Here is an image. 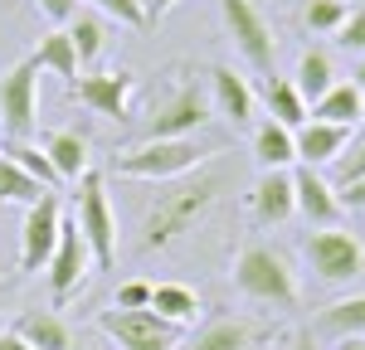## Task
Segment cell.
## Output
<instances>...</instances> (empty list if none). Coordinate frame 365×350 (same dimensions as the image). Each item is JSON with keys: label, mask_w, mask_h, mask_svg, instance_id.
I'll use <instances>...</instances> for the list:
<instances>
[{"label": "cell", "mask_w": 365, "mask_h": 350, "mask_svg": "<svg viewBox=\"0 0 365 350\" xmlns=\"http://www.w3.org/2000/svg\"><path fill=\"white\" fill-rule=\"evenodd\" d=\"M161 185H166V190L156 195V204H151L146 219H141V238H137L141 253H156V248H166L180 233L195 229V219L220 200L229 175L220 171V166H200V171L175 175V180H161Z\"/></svg>", "instance_id": "1"}, {"label": "cell", "mask_w": 365, "mask_h": 350, "mask_svg": "<svg viewBox=\"0 0 365 350\" xmlns=\"http://www.w3.org/2000/svg\"><path fill=\"white\" fill-rule=\"evenodd\" d=\"M205 122H215L210 88L200 78H175V83L146 107L141 117V142H166V137H195Z\"/></svg>", "instance_id": "2"}, {"label": "cell", "mask_w": 365, "mask_h": 350, "mask_svg": "<svg viewBox=\"0 0 365 350\" xmlns=\"http://www.w3.org/2000/svg\"><path fill=\"white\" fill-rule=\"evenodd\" d=\"M234 287L244 292L249 302L258 307H282V312H292L297 302H302V292H297V272L287 267L278 248H268V243H249L239 258H234Z\"/></svg>", "instance_id": "3"}, {"label": "cell", "mask_w": 365, "mask_h": 350, "mask_svg": "<svg viewBox=\"0 0 365 350\" xmlns=\"http://www.w3.org/2000/svg\"><path fill=\"white\" fill-rule=\"evenodd\" d=\"M215 156V146L195 142V137H166V142H137L132 151H122L113 161L117 175H127V180H175V175L185 171H200L205 161Z\"/></svg>", "instance_id": "4"}, {"label": "cell", "mask_w": 365, "mask_h": 350, "mask_svg": "<svg viewBox=\"0 0 365 350\" xmlns=\"http://www.w3.org/2000/svg\"><path fill=\"white\" fill-rule=\"evenodd\" d=\"M73 219L93 248V267H117V214L108 200V175L103 171H88L73 185Z\"/></svg>", "instance_id": "5"}, {"label": "cell", "mask_w": 365, "mask_h": 350, "mask_svg": "<svg viewBox=\"0 0 365 350\" xmlns=\"http://www.w3.org/2000/svg\"><path fill=\"white\" fill-rule=\"evenodd\" d=\"M98 331L108 341H117V350H180L185 346V326L166 321L151 307H141V312L108 307V312H98Z\"/></svg>", "instance_id": "6"}, {"label": "cell", "mask_w": 365, "mask_h": 350, "mask_svg": "<svg viewBox=\"0 0 365 350\" xmlns=\"http://www.w3.org/2000/svg\"><path fill=\"white\" fill-rule=\"evenodd\" d=\"M0 127L10 142H29L39 127V63L29 54L0 73Z\"/></svg>", "instance_id": "7"}, {"label": "cell", "mask_w": 365, "mask_h": 350, "mask_svg": "<svg viewBox=\"0 0 365 350\" xmlns=\"http://www.w3.org/2000/svg\"><path fill=\"white\" fill-rule=\"evenodd\" d=\"M220 15H225V29L234 39L239 58L249 63L253 73H273V54H278V39H273V25L263 20V10L253 0H220Z\"/></svg>", "instance_id": "8"}, {"label": "cell", "mask_w": 365, "mask_h": 350, "mask_svg": "<svg viewBox=\"0 0 365 350\" xmlns=\"http://www.w3.org/2000/svg\"><path fill=\"white\" fill-rule=\"evenodd\" d=\"M302 253H307L312 272H317L322 282H351V277L365 272L361 238L346 233V229H312V238L302 243Z\"/></svg>", "instance_id": "9"}, {"label": "cell", "mask_w": 365, "mask_h": 350, "mask_svg": "<svg viewBox=\"0 0 365 350\" xmlns=\"http://www.w3.org/2000/svg\"><path fill=\"white\" fill-rule=\"evenodd\" d=\"M88 272H93V248H88V238L78 233V219L63 214L58 243H54V253H49V292H54V307H63L73 292L83 287Z\"/></svg>", "instance_id": "10"}, {"label": "cell", "mask_w": 365, "mask_h": 350, "mask_svg": "<svg viewBox=\"0 0 365 350\" xmlns=\"http://www.w3.org/2000/svg\"><path fill=\"white\" fill-rule=\"evenodd\" d=\"M58 224H63V200L54 190H44L34 204H25V224H20V272H39L49 267V253L58 243Z\"/></svg>", "instance_id": "11"}, {"label": "cell", "mask_w": 365, "mask_h": 350, "mask_svg": "<svg viewBox=\"0 0 365 350\" xmlns=\"http://www.w3.org/2000/svg\"><path fill=\"white\" fill-rule=\"evenodd\" d=\"M132 92H137V73L117 68V73H78V83L68 88V97H78L93 117L103 122H127L132 117Z\"/></svg>", "instance_id": "12"}, {"label": "cell", "mask_w": 365, "mask_h": 350, "mask_svg": "<svg viewBox=\"0 0 365 350\" xmlns=\"http://www.w3.org/2000/svg\"><path fill=\"white\" fill-rule=\"evenodd\" d=\"M292 195H297V214L307 219L312 229H336V219H341L336 185L317 171V166H302V161H297V171H292Z\"/></svg>", "instance_id": "13"}, {"label": "cell", "mask_w": 365, "mask_h": 350, "mask_svg": "<svg viewBox=\"0 0 365 350\" xmlns=\"http://www.w3.org/2000/svg\"><path fill=\"white\" fill-rule=\"evenodd\" d=\"M249 214L253 224H282L287 214H297V195H292V171H263L249 190Z\"/></svg>", "instance_id": "14"}, {"label": "cell", "mask_w": 365, "mask_h": 350, "mask_svg": "<svg viewBox=\"0 0 365 350\" xmlns=\"http://www.w3.org/2000/svg\"><path fill=\"white\" fill-rule=\"evenodd\" d=\"M210 102H215V112L234 122V127H249L253 122V88L244 73H234L229 63H215L210 68Z\"/></svg>", "instance_id": "15"}, {"label": "cell", "mask_w": 365, "mask_h": 350, "mask_svg": "<svg viewBox=\"0 0 365 350\" xmlns=\"http://www.w3.org/2000/svg\"><path fill=\"white\" fill-rule=\"evenodd\" d=\"M292 142H297V161H302V166H327V161L346 156L351 127H341V122H317V117H307V122H302V127L292 132Z\"/></svg>", "instance_id": "16"}, {"label": "cell", "mask_w": 365, "mask_h": 350, "mask_svg": "<svg viewBox=\"0 0 365 350\" xmlns=\"http://www.w3.org/2000/svg\"><path fill=\"white\" fill-rule=\"evenodd\" d=\"M44 156L54 161V171L63 185H78L88 171H93V156H88V137L73 132V127H58L44 137Z\"/></svg>", "instance_id": "17"}, {"label": "cell", "mask_w": 365, "mask_h": 350, "mask_svg": "<svg viewBox=\"0 0 365 350\" xmlns=\"http://www.w3.org/2000/svg\"><path fill=\"white\" fill-rule=\"evenodd\" d=\"M258 341H263V326H258V321L220 317V321H210L205 331H195L185 350H253Z\"/></svg>", "instance_id": "18"}, {"label": "cell", "mask_w": 365, "mask_h": 350, "mask_svg": "<svg viewBox=\"0 0 365 350\" xmlns=\"http://www.w3.org/2000/svg\"><path fill=\"white\" fill-rule=\"evenodd\" d=\"M10 331L34 350H73V326L58 312H20Z\"/></svg>", "instance_id": "19"}, {"label": "cell", "mask_w": 365, "mask_h": 350, "mask_svg": "<svg viewBox=\"0 0 365 350\" xmlns=\"http://www.w3.org/2000/svg\"><path fill=\"white\" fill-rule=\"evenodd\" d=\"M253 156H258L263 171H287V166H297L292 127H282V122H273V117H263V122L253 127Z\"/></svg>", "instance_id": "20"}, {"label": "cell", "mask_w": 365, "mask_h": 350, "mask_svg": "<svg viewBox=\"0 0 365 350\" xmlns=\"http://www.w3.org/2000/svg\"><path fill=\"white\" fill-rule=\"evenodd\" d=\"M307 117H317V122H341V127H356L365 117V92L356 83H331L317 102L307 107Z\"/></svg>", "instance_id": "21"}, {"label": "cell", "mask_w": 365, "mask_h": 350, "mask_svg": "<svg viewBox=\"0 0 365 350\" xmlns=\"http://www.w3.org/2000/svg\"><path fill=\"white\" fill-rule=\"evenodd\" d=\"M34 63H39V73L49 68V73H58L63 83L73 88L78 83V49H73V39H68V29L58 25V29H49L44 39H39V49H34Z\"/></svg>", "instance_id": "22"}, {"label": "cell", "mask_w": 365, "mask_h": 350, "mask_svg": "<svg viewBox=\"0 0 365 350\" xmlns=\"http://www.w3.org/2000/svg\"><path fill=\"white\" fill-rule=\"evenodd\" d=\"M263 102H268V117L282 122V127H292V132L307 122V102H302V92L292 88V78L268 73V78H263Z\"/></svg>", "instance_id": "23"}, {"label": "cell", "mask_w": 365, "mask_h": 350, "mask_svg": "<svg viewBox=\"0 0 365 350\" xmlns=\"http://www.w3.org/2000/svg\"><path fill=\"white\" fill-rule=\"evenodd\" d=\"M336 83V63H331V54L327 49H307V54L297 58V73H292V88L302 92V102H317L327 88Z\"/></svg>", "instance_id": "24"}, {"label": "cell", "mask_w": 365, "mask_h": 350, "mask_svg": "<svg viewBox=\"0 0 365 350\" xmlns=\"http://www.w3.org/2000/svg\"><path fill=\"white\" fill-rule=\"evenodd\" d=\"M317 331L331 336V341L365 336V297H341V302H331V307L317 317Z\"/></svg>", "instance_id": "25"}, {"label": "cell", "mask_w": 365, "mask_h": 350, "mask_svg": "<svg viewBox=\"0 0 365 350\" xmlns=\"http://www.w3.org/2000/svg\"><path fill=\"white\" fill-rule=\"evenodd\" d=\"M63 29H68V39L78 49V63H93L108 49V15H98V10H73V20Z\"/></svg>", "instance_id": "26"}, {"label": "cell", "mask_w": 365, "mask_h": 350, "mask_svg": "<svg viewBox=\"0 0 365 350\" xmlns=\"http://www.w3.org/2000/svg\"><path fill=\"white\" fill-rule=\"evenodd\" d=\"M0 151H5V156H10V161H15L25 175H34L44 190H58V185H63V180H58V171H54V161L44 156V146H34V142H5Z\"/></svg>", "instance_id": "27"}, {"label": "cell", "mask_w": 365, "mask_h": 350, "mask_svg": "<svg viewBox=\"0 0 365 350\" xmlns=\"http://www.w3.org/2000/svg\"><path fill=\"white\" fill-rule=\"evenodd\" d=\"M151 312H161L166 321L190 326L200 317V297L190 287H180V282H166V287H151Z\"/></svg>", "instance_id": "28"}, {"label": "cell", "mask_w": 365, "mask_h": 350, "mask_svg": "<svg viewBox=\"0 0 365 350\" xmlns=\"http://www.w3.org/2000/svg\"><path fill=\"white\" fill-rule=\"evenodd\" d=\"M44 195V185L34 180V175H25L5 151H0V204H34Z\"/></svg>", "instance_id": "29"}, {"label": "cell", "mask_w": 365, "mask_h": 350, "mask_svg": "<svg viewBox=\"0 0 365 350\" xmlns=\"http://www.w3.org/2000/svg\"><path fill=\"white\" fill-rule=\"evenodd\" d=\"M346 15H351L346 0H307V5H302V25H307L312 34H336V29L346 25Z\"/></svg>", "instance_id": "30"}, {"label": "cell", "mask_w": 365, "mask_h": 350, "mask_svg": "<svg viewBox=\"0 0 365 350\" xmlns=\"http://www.w3.org/2000/svg\"><path fill=\"white\" fill-rule=\"evenodd\" d=\"M108 20H117V25H127V29H151L146 25V5L141 0H93Z\"/></svg>", "instance_id": "31"}, {"label": "cell", "mask_w": 365, "mask_h": 350, "mask_svg": "<svg viewBox=\"0 0 365 350\" xmlns=\"http://www.w3.org/2000/svg\"><path fill=\"white\" fill-rule=\"evenodd\" d=\"M336 44H341V49H351V54H361V58H365V5L346 15V25L336 29Z\"/></svg>", "instance_id": "32"}, {"label": "cell", "mask_w": 365, "mask_h": 350, "mask_svg": "<svg viewBox=\"0 0 365 350\" xmlns=\"http://www.w3.org/2000/svg\"><path fill=\"white\" fill-rule=\"evenodd\" d=\"M113 307H122V312H141V307H151V282H141V277L122 282V287H117V302H113Z\"/></svg>", "instance_id": "33"}, {"label": "cell", "mask_w": 365, "mask_h": 350, "mask_svg": "<svg viewBox=\"0 0 365 350\" xmlns=\"http://www.w3.org/2000/svg\"><path fill=\"white\" fill-rule=\"evenodd\" d=\"M356 175H365V137L351 146V156H336V185L341 180H356Z\"/></svg>", "instance_id": "34"}, {"label": "cell", "mask_w": 365, "mask_h": 350, "mask_svg": "<svg viewBox=\"0 0 365 350\" xmlns=\"http://www.w3.org/2000/svg\"><path fill=\"white\" fill-rule=\"evenodd\" d=\"M336 200H341V209H365V175L341 180V185H336Z\"/></svg>", "instance_id": "35"}, {"label": "cell", "mask_w": 365, "mask_h": 350, "mask_svg": "<svg viewBox=\"0 0 365 350\" xmlns=\"http://www.w3.org/2000/svg\"><path fill=\"white\" fill-rule=\"evenodd\" d=\"M34 5H39L54 25H68V20H73V10H78V0H34Z\"/></svg>", "instance_id": "36"}, {"label": "cell", "mask_w": 365, "mask_h": 350, "mask_svg": "<svg viewBox=\"0 0 365 350\" xmlns=\"http://www.w3.org/2000/svg\"><path fill=\"white\" fill-rule=\"evenodd\" d=\"M141 5H146V25H161V20H166L180 0H141Z\"/></svg>", "instance_id": "37"}, {"label": "cell", "mask_w": 365, "mask_h": 350, "mask_svg": "<svg viewBox=\"0 0 365 350\" xmlns=\"http://www.w3.org/2000/svg\"><path fill=\"white\" fill-rule=\"evenodd\" d=\"M0 350H34V346H25L15 331H0Z\"/></svg>", "instance_id": "38"}, {"label": "cell", "mask_w": 365, "mask_h": 350, "mask_svg": "<svg viewBox=\"0 0 365 350\" xmlns=\"http://www.w3.org/2000/svg\"><path fill=\"white\" fill-rule=\"evenodd\" d=\"M287 350H317V346H312V331H297V336L287 341Z\"/></svg>", "instance_id": "39"}, {"label": "cell", "mask_w": 365, "mask_h": 350, "mask_svg": "<svg viewBox=\"0 0 365 350\" xmlns=\"http://www.w3.org/2000/svg\"><path fill=\"white\" fill-rule=\"evenodd\" d=\"M15 287H20V282H0V312H5V307L15 302Z\"/></svg>", "instance_id": "40"}, {"label": "cell", "mask_w": 365, "mask_h": 350, "mask_svg": "<svg viewBox=\"0 0 365 350\" xmlns=\"http://www.w3.org/2000/svg\"><path fill=\"white\" fill-rule=\"evenodd\" d=\"M336 350H365V336H351V341H336Z\"/></svg>", "instance_id": "41"}, {"label": "cell", "mask_w": 365, "mask_h": 350, "mask_svg": "<svg viewBox=\"0 0 365 350\" xmlns=\"http://www.w3.org/2000/svg\"><path fill=\"white\" fill-rule=\"evenodd\" d=\"M351 83H356V88H361V92H365V58H361V63H356V78H351Z\"/></svg>", "instance_id": "42"}, {"label": "cell", "mask_w": 365, "mask_h": 350, "mask_svg": "<svg viewBox=\"0 0 365 350\" xmlns=\"http://www.w3.org/2000/svg\"><path fill=\"white\" fill-rule=\"evenodd\" d=\"M346 5H351V0H346Z\"/></svg>", "instance_id": "43"}]
</instances>
